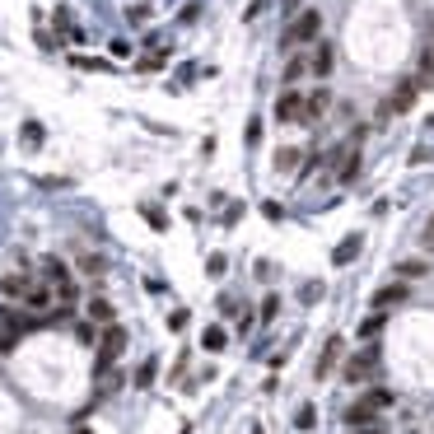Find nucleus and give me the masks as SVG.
<instances>
[{"instance_id": "nucleus-25", "label": "nucleus", "mask_w": 434, "mask_h": 434, "mask_svg": "<svg viewBox=\"0 0 434 434\" xmlns=\"http://www.w3.org/2000/svg\"><path fill=\"white\" fill-rule=\"evenodd\" d=\"M155 373H159V364H155V359H145V364L136 369V388H150V383H155Z\"/></svg>"}, {"instance_id": "nucleus-22", "label": "nucleus", "mask_w": 434, "mask_h": 434, "mask_svg": "<svg viewBox=\"0 0 434 434\" xmlns=\"http://www.w3.org/2000/svg\"><path fill=\"white\" fill-rule=\"evenodd\" d=\"M378 332H383V313H373V318H364V323H359V341H373Z\"/></svg>"}, {"instance_id": "nucleus-16", "label": "nucleus", "mask_w": 434, "mask_h": 434, "mask_svg": "<svg viewBox=\"0 0 434 434\" xmlns=\"http://www.w3.org/2000/svg\"><path fill=\"white\" fill-rule=\"evenodd\" d=\"M304 75H309V61H304V56H290V61H285V70H280L285 89H295V84H299Z\"/></svg>"}, {"instance_id": "nucleus-35", "label": "nucleus", "mask_w": 434, "mask_h": 434, "mask_svg": "<svg viewBox=\"0 0 434 434\" xmlns=\"http://www.w3.org/2000/svg\"><path fill=\"white\" fill-rule=\"evenodd\" d=\"M262 215H266V219H271V224H276V219H280V215H285V210H280V201H266V206H262Z\"/></svg>"}, {"instance_id": "nucleus-9", "label": "nucleus", "mask_w": 434, "mask_h": 434, "mask_svg": "<svg viewBox=\"0 0 434 434\" xmlns=\"http://www.w3.org/2000/svg\"><path fill=\"white\" fill-rule=\"evenodd\" d=\"M327 108H332V93H327V89L304 93V126H313L318 117H327Z\"/></svg>"}, {"instance_id": "nucleus-15", "label": "nucleus", "mask_w": 434, "mask_h": 434, "mask_svg": "<svg viewBox=\"0 0 434 434\" xmlns=\"http://www.w3.org/2000/svg\"><path fill=\"white\" fill-rule=\"evenodd\" d=\"M416 89H434V52L425 47L416 61Z\"/></svg>"}, {"instance_id": "nucleus-12", "label": "nucleus", "mask_w": 434, "mask_h": 434, "mask_svg": "<svg viewBox=\"0 0 434 434\" xmlns=\"http://www.w3.org/2000/svg\"><path fill=\"white\" fill-rule=\"evenodd\" d=\"M52 299H56V295H52V285H47V280H42V285H33V280H29V290H24V304H29V309L42 313V309H52Z\"/></svg>"}, {"instance_id": "nucleus-5", "label": "nucleus", "mask_w": 434, "mask_h": 434, "mask_svg": "<svg viewBox=\"0 0 434 434\" xmlns=\"http://www.w3.org/2000/svg\"><path fill=\"white\" fill-rule=\"evenodd\" d=\"M271 117H276L280 126L304 122V93H299V89H280V98H276V108H271Z\"/></svg>"}, {"instance_id": "nucleus-24", "label": "nucleus", "mask_w": 434, "mask_h": 434, "mask_svg": "<svg viewBox=\"0 0 434 434\" xmlns=\"http://www.w3.org/2000/svg\"><path fill=\"white\" fill-rule=\"evenodd\" d=\"M19 140H24L29 150H38V145H42V126H38V122H24V131H19Z\"/></svg>"}, {"instance_id": "nucleus-23", "label": "nucleus", "mask_w": 434, "mask_h": 434, "mask_svg": "<svg viewBox=\"0 0 434 434\" xmlns=\"http://www.w3.org/2000/svg\"><path fill=\"white\" fill-rule=\"evenodd\" d=\"M89 318L93 323H112V304L108 299H89Z\"/></svg>"}, {"instance_id": "nucleus-4", "label": "nucleus", "mask_w": 434, "mask_h": 434, "mask_svg": "<svg viewBox=\"0 0 434 434\" xmlns=\"http://www.w3.org/2000/svg\"><path fill=\"white\" fill-rule=\"evenodd\" d=\"M416 79H402V84H397V89L388 93V103H383V108H378V122H388L392 112H397V117H402V112H411V103H416Z\"/></svg>"}, {"instance_id": "nucleus-28", "label": "nucleus", "mask_w": 434, "mask_h": 434, "mask_svg": "<svg viewBox=\"0 0 434 434\" xmlns=\"http://www.w3.org/2000/svg\"><path fill=\"white\" fill-rule=\"evenodd\" d=\"M79 271H84V276H103V257H79Z\"/></svg>"}, {"instance_id": "nucleus-18", "label": "nucleus", "mask_w": 434, "mask_h": 434, "mask_svg": "<svg viewBox=\"0 0 434 434\" xmlns=\"http://www.w3.org/2000/svg\"><path fill=\"white\" fill-rule=\"evenodd\" d=\"M430 271V262H420V257H411V262H397V280H420Z\"/></svg>"}, {"instance_id": "nucleus-1", "label": "nucleus", "mask_w": 434, "mask_h": 434, "mask_svg": "<svg viewBox=\"0 0 434 434\" xmlns=\"http://www.w3.org/2000/svg\"><path fill=\"white\" fill-rule=\"evenodd\" d=\"M318 38H323V10H299L295 24L280 38V52H285V47H290V52H295V47H309V42H318Z\"/></svg>"}, {"instance_id": "nucleus-38", "label": "nucleus", "mask_w": 434, "mask_h": 434, "mask_svg": "<svg viewBox=\"0 0 434 434\" xmlns=\"http://www.w3.org/2000/svg\"><path fill=\"white\" fill-rule=\"evenodd\" d=\"M350 434H378V430H373V425H369V430H350Z\"/></svg>"}, {"instance_id": "nucleus-26", "label": "nucleus", "mask_w": 434, "mask_h": 434, "mask_svg": "<svg viewBox=\"0 0 434 434\" xmlns=\"http://www.w3.org/2000/svg\"><path fill=\"white\" fill-rule=\"evenodd\" d=\"M295 425H299L304 434H309L313 425H318V411H313V406H299V411H295Z\"/></svg>"}, {"instance_id": "nucleus-3", "label": "nucleus", "mask_w": 434, "mask_h": 434, "mask_svg": "<svg viewBox=\"0 0 434 434\" xmlns=\"http://www.w3.org/2000/svg\"><path fill=\"white\" fill-rule=\"evenodd\" d=\"M122 350H126V332H122L117 323H108V327H103V341H98V373L112 369Z\"/></svg>"}, {"instance_id": "nucleus-30", "label": "nucleus", "mask_w": 434, "mask_h": 434, "mask_svg": "<svg viewBox=\"0 0 434 434\" xmlns=\"http://www.w3.org/2000/svg\"><path fill=\"white\" fill-rule=\"evenodd\" d=\"M299 299H304V304H318V299H323V285H318V280H309V285L299 290Z\"/></svg>"}, {"instance_id": "nucleus-7", "label": "nucleus", "mask_w": 434, "mask_h": 434, "mask_svg": "<svg viewBox=\"0 0 434 434\" xmlns=\"http://www.w3.org/2000/svg\"><path fill=\"white\" fill-rule=\"evenodd\" d=\"M373 373H378V355H373V350H359V355H350L346 359V383H369Z\"/></svg>"}, {"instance_id": "nucleus-27", "label": "nucleus", "mask_w": 434, "mask_h": 434, "mask_svg": "<svg viewBox=\"0 0 434 434\" xmlns=\"http://www.w3.org/2000/svg\"><path fill=\"white\" fill-rule=\"evenodd\" d=\"M75 65L79 70H103V75L112 70V61H98V56H75Z\"/></svg>"}, {"instance_id": "nucleus-36", "label": "nucleus", "mask_w": 434, "mask_h": 434, "mask_svg": "<svg viewBox=\"0 0 434 434\" xmlns=\"http://www.w3.org/2000/svg\"><path fill=\"white\" fill-rule=\"evenodd\" d=\"M420 243H425V252H434V219L425 224V229H420Z\"/></svg>"}, {"instance_id": "nucleus-10", "label": "nucleus", "mask_w": 434, "mask_h": 434, "mask_svg": "<svg viewBox=\"0 0 434 434\" xmlns=\"http://www.w3.org/2000/svg\"><path fill=\"white\" fill-rule=\"evenodd\" d=\"M359 248H364V238H359V233H346L341 243H336V252H332V262H336V266H350L359 257Z\"/></svg>"}, {"instance_id": "nucleus-37", "label": "nucleus", "mask_w": 434, "mask_h": 434, "mask_svg": "<svg viewBox=\"0 0 434 434\" xmlns=\"http://www.w3.org/2000/svg\"><path fill=\"white\" fill-rule=\"evenodd\" d=\"M169 327H173V332H183V327H187V309H178V313H169Z\"/></svg>"}, {"instance_id": "nucleus-2", "label": "nucleus", "mask_w": 434, "mask_h": 434, "mask_svg": "<svg viewBox=\"0 0 434 434\" xmlns=\"http://www.w3.org/2000/svg\"><path fill=\"white\" fill-rule=\"evenodd\" d=\"M42 280L52 285V295L61 299V304H70V299H75V280H70V271H65L56 257H47V262H42Z\"/></svg>"}, {"instance_id": "nucleus-14", "label": "nucleus", "mask_w": 434, "mask_h": 434, "mask_svg": "<svg viewBox=\"0 0 434 434\" xmlns=\"http://www.w3.org/2000/svg\"><path fill=\"white\" fill-rule=\"evenodd\" d=\"M341 350H346V341H341V336H336V341H327V350L318 355V369H313V373H318V378H327V373H332V364L341 359Z\"/></svg>"}, {"instance_id": "nucleus-19", "label": "nucleus", "mask_w": 434, "mask_h": 434, "mask_svg": "<svg viewBox=\"0 0 434 434\" xmlns=\"http://www.w3.org/2000/svg\"><path fill=\"white\" fill-rule=\"evenodd\" d=\"M24 290H29V276H0V295L24 299Z\"/></svg>"}, {"instance_id": "nucleus-6", "label": "nucleus", "mask_w": 434, "mask_h": 434, "mask_svg": "<svg viewBox=\"0 0 434 434\" xmlns=\"http://www.w3.org/2000/svg\"><path fill=\"white\" fill-rule=\"evenodd\" d=\"M309 47H313V52L304 56V61H309V75L327 79V75H332V65H336V47L327 42V38H318V42H309Z\"/></svg>"}, {"instance_id": "nucleus-20", "label": "nucleus", "mask_w": 434, "mask_h": 434, "mask_svg": "<svg viewBox=\"0 0 434 434\" xmlns=\"http://www.w3.org/2000/svg\"><path fill=\"white\" fill-rule=\"evenodd\" d=\"M359 402L373 406V411H388V406H392V392H388V388H369L364 397H359Z\"/></svg>"}, {"instance_id": "nucleus-29", "label": "nucleus", "mask_w": 434, "mask_h": 434, "mask_svg": "<svg viewBox=\"0 0 434 434\" xmlns=\"http://www.w3.org/2000/svg\"><path fill=\"white\" fill-rule=\"evenodd\" d=\"M145 219H150V224H155V229H169V215H164V210H159V206H145Z\"/></svg>"}, {"instance_id": "nucleus-34", "label": "nucleus", "mask_w": 434, "mask_h": 434, "mask_svg": "<svg viewBox=\"0 0 434 434\" xmlns=\"http://www.w3.org/2000/svg\"><path fill=\"white\" fill-rule=\"evenodd\" d=\"M210 276H224V252H210V262H206Z\"/></svg>"}, {"instance_id": "nucleus-32", "label": "nucleus", "mask_w": 434, "mask_h": 434, "mask_svg": "<svg viewBox=\"0 0 434 434\" xmlns=\"http://www.w3.org/2000/svg\"><path fill=\"white\" fill-rule=\"evenodd\" d=\"M75 336H79V346H93V341H98V332H93V323H79V327H75Z\"/></svg>"}, {"instance_id": "nucleus-39", "label": "nucleus", "mask_w": 434, "mask_h": 434, "mask_svg": "<svg viewBox=\"0 0 434 434\" xmlns=\"http://www.w3.org/2000/svg\"><path fill=\"white\" fill-rule=\"evenodd\" d=\"M285 10H299V0H285Z\"/></svg>"}, {"instance_id": "nucleus-21", "label": "nucleus", "mask_w": 434, "mask_h": 434, "mask_svg": "<svg viewBox=\"0 0 434 434\" xmlns=\"http://www.w3.org/2000/svg\"><path fill=\"white\" fill-rule=\"evenodd\" d=\"M276 169H280V173H295V169H299V150H295V145L276 150Z\"/></svg>"}, {"instance_id": "nucleus-8", "label": "nucleus", "mask_w": 434, "mask_h": 434, "mask_svg": "<svg viewBox=\"0 0 434 434\" xmlns=\"http://www.w3.org/2000/svg\"><path fill=\"white\" fill-rule=\"evenodd\" d=\"M406 280H392V285H383V290H373V309L378 313H388V309H397V304H406Z\"/></svg>"}, {"instance_id": "nucleus-17", "label": "nucleus", "mask_w": 434, "mask_h": 434, "mask_svg": "<svg viewBox=\"0 0 434 434\" xmlns=\"http://www.w3.org/2000/svg\"><path fill=\"white\" fill-rule=\"evenodd\" d=\"M201 346L210 350V355H219V350L229 346V332H224V327H206V332H201Z\"/></svg>"}, {"instance_id": "nucleus-31", "label": "nucleus", "mask_w": 434, "mask_h": 434, "mask_svg": "<svg viewBox=\"0 0 434 434\" xmlns=\"http://www.w3.org/2000/svg\"><path fill=\"white\" fill-rule=\"evenodd\" d=\"M243 140H248V145H257V140H262V117H252V122L243 126Z\"/></svg>"}, {"instance_id": "nucleus-33", "label": "nucleus", "mask_w": 434, "mask_h": 434, "mask_svg": "<svg viewBox=\"0 0 434 434\" xmlns=\"http://www.w3.org/2000/svg\"><path fill=\"white\" fill-rule=\"evenodd\" d=\"M276 313H280V299H276V295H266V299H262V318H266V323H271Z\"/></svg>"}, {"instance_id": "nucleus-11", "label": "nucleus", "mask_w": 434, "mask_h": 434, "mask_svg": "<svg viewBox=\"0 0 434 434\" xmlns=\"http://www.w3.org/2000/svg\"><path fill=\"white\" fill-rule=\"evenodd\" d=\"M359 169H364V159H359V145H355V150H350V155H346L341 164H336V183H341V187H350V183L359 178Z\"/></svg>"}, {"instance_id": "nucleus-13", "label": "nucleus", "mask_w": 434, "mask_h": 434, "mask_svg": "<svg viewBox=\"0 0 434 434\" xmlns=\"http://www.w3.org/2000/svg\"><path fill=\"white\" fill-rule=\"evenodd\" d=\"M373 416H378V411H373V406H364V402L346 406V425H350V430H369V425H373Z\"/></svg>"}]
</instances>
